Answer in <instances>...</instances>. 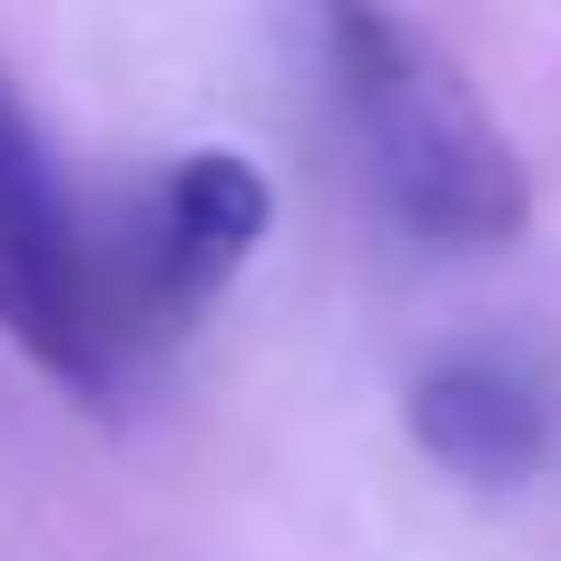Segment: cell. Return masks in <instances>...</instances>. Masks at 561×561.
Returning a JSON list of instances; mask_svg holds the SVG:
<instances>
[{
  "label": "cell",
  "mask_w": 561,
  "mask_h": 561,
  "mask_svg": "<svg viewBox=\"0 0 561 561\" xmlns=\"http://www.w3.org/2000/svg\"><path fill=\"white\" fill-rule=\"evenodd\" d=\"M296 39L335 99V128L424 247H513L533 227V168L473 99V79L394 0H296Z\"/></svg>",
  "instance_id": "obj_1"
},
{
  "label": "cell",
  "mask_w": 561,
  "mask_h": 561,
  "mask_svg": "<svg viewBox=\"0 0 561 561\" xmlns=\"http://www.w3.org/2000/svg\"><path fill=\"white\" fill-rule=\"evenodd\" d=\"M404 424L473 493H513V483H533L552 463V385L513 345H454V355H434L414 375V394H404Z\"/></svg>",
  "instance_id": "obj_4"
},
{
  "label": "cell",
  "mask_w": 561,
  "mask_h": 561,
  "mask_svg": "<svg viewBox=\"0 0 561 561\" xmlns=\"http://www.w3.org/2000/svg\"><path fill=\"white\" fill-rule=\"evenodd\" d=\"M266 227H276V187H266L256 158H237V148L178 158V168L148 187L138 237H128V266H118V286H108V296H118V335H128V325L178 335V325L266 247Z\"/></svg>",
  "instance_id": "obj_3"
},
{
  "label": "cell",
  "mask_w": 561,
  "mask_h": 561,
  "mask_svg": "<svg viewBox=\"0 0 561 561\" xmlns=\"http://www.w3.org/2000/svg\"><path fill=\"white\" fill-rule=\"evenodd\" d=\"M0 335L49 375L69 385L79 404H108L118 394V306L79 247V217L59 197V168L20 108V89L0 79Z\"/></svg>",
  "instance_id": "obj_2"
}]
</instances>
